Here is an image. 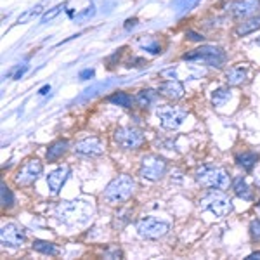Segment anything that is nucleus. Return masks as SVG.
<instances>
[{
	"mask_svg": "<svg viewBox=\"0 0 260 260\" xmlns=\"http://www.w3.org/2000/svg\"><path fill=\"white\" fill-rule=\"evenodd\" d=\"M136 191V180H134L130 175H118L111 180L110 184L104 189V200L110 205H120L125 203L130 196Z\"/></svg>",
	"mask_w": 260,
	"mask_h": 260,
	"instance_id": "f257e3e1",
	"label": "nucleus"
},
{
	"mask_svg": "<svg viewBox=\"0 0 260 260\" xmlns=\"http://www.w3.org/2000/svg\"><path fill=\"white\" fill-rule=\"evenodd\" d=\"M194 179L200 186L203 187H210V189H228L229 187V174L220 167L215 165H201L198 167L194 174Z\"/></svg>",
	"mask_w": 260,
	"mask_h": 260,
	"instance_id": "f03ea898",
	"label": "nucleus"
},
{
	"mask_svg": "<svg viewBox=\"0 0 260 260\" xmlns=\"http://www.w3.org/2000/svg\"><path fill=\"white\" fill-rule=\"evenodd\" d=\"M90 213H92V207H89L85 201H66V203H62L56 208V215L62 222L71 225L87 222Z\"/></svg>",
	"mask_w": 260,
	"mask_h": 260,
	"instance_id": "7ed1b4c3",
	"label": "nucleus"
},
{
	"mask_svg": "<svg viewBox=\"0 0 260 260\" xmlns=\"http://www.w3.org/2000/svg\"><path fill=\"white\" fill-rule=\"evenodd\" d=\"M200 208L212 212L215 217H225L233 210V203L222 189H212L200 200Z\"/></svg>",
	"mask_w": 260,
	"mask_h": 260,
	"instance_id": "20e7f679",
	"label": "nucleus"
},
{
	"mask_svg": "<svg viewBox=\"0 0 260 260\" xmlns=\"http://www.w3.org/2000/svg\"><path fill=\"white\" fill-rule=\"evenodd\" d=\"M182 59L201 61L208 66H213V68H222V64L225 62V54L220 47H215V45H203V47L192 50V52L184 54Z\"/></svg>",
	"mask_w": 260,
	"mask_h": 260,
	"instance_id": "39448f33",
	"label": "nucleus"
},
{
	"mask_svg": "<svg viewBox=\"0 0 260 260\" xmlns=\"http://www.w3.org/2000/svg\"><path fill=\"white\" fill-rule=\"evenodd\" d=\"M137 234L144 240H160L170 231V224L165 220H160L156 217H144L136 225Z\"/></svg>",
	"mask_w": 260,
	"mask_h": 260,
	"instance_id": "423d86ee",
	"label": "nucleus"
},
{
	"mask_svg": "<svg viewBox=\"0 0 260 260\" xmlns=\"http://www.w3.org/2000/svg\"><path fill=\"white\" fill-rule=\"evenodd\" d=\"M167 172V160L158 154H146L141 161L139 175L148 180H160Z\"/></svg>",
	"mask_w": 260,
	"mask_h": 260,
	"instance_id": "0eeeda50",
	"label": "nucleus"
},
{
	"mask_svg": "<svg viewBox=\"0 0 260 260\" xmlns=\"http://www.w3.org/2000/svg\"><path fill=\"white\" fill-rule=\"evenodd\" d=\"M156 116L160 120L161 127L167 130H177L186 121L187 111L179 106H158Z\"/></svg>",
	"mask_w": 260,
	"mask_h": 260,
	"instance_id": "6e6552de",
	"label": "nucleus"
},
{
	"mask_svg": "<svg viewBox=\"0 0 260 260\" xmlns=\"http://www.w3.org/2000/svg\"><path fill=\"white\" fill-rule=\"evenodd\" d=\"M115 142L123 149H139L144 144V134L136 127H120L115 130Z\"/></svg>",
	"mask_w": 260,
	"mask_h": 260,
	"instance_id": "1a4fd4ad",
	"label": "nucleus"
},
{
	"mask_svg": "<svg viewBox=\"0 0 260 260\" xmlns=\"http://www.w3.org/2000/svg\"><path fill=\"white\" fill-rule=\"evenodd\" d=\"M44 174V165H42L40 160L37 158H31L26 163L21 165V169L16 174V184L18 186H30L35 180L40 179V175Z\"/></svg>",
	"mask_w": 260,
	"mask_h": 260,
	"instance_id": "9d476101",
	"label": "nucleus"
},
{
	"mask_svg": "<svg viewBox=\"0 0 260 260\" xmlns=\"http://www.w3.org/2000/svg\"><path fill=\"white\" fill-rule=\"evenodd\" d=\"M26 240V233L18 224H6L0 231V241L4 246H11V248H18Z\"/></svg>",
	"mask_w": 260,
	"mask_h": 260,
	"instance_id": "9b49d317",
	"label": "nucleus"
},
{
	"mask_svg": "<svg viewBox=\"0 0 260 260\" xmlns=\"http://www.w3.org/2000/svg\"><path fill=\"white\" fill-rule=\"evenodd\" d=\"M73 151L77 154H82V156H99V154L104 153V144L98 137H87L83 141H78Z\"/></svg>",
	"mask_w": 260,
	"mask_h": 260,
	"instance_id": "f8f14e48",
	"label": "nucleus"
},
{
	"mask_svg": "<svg viewBox=\"0 0 260 260\" xmlns=\"http://www.w3.org/2000/svg\"><path fill=\"white\" fill-rule=\"evenodd\" d=\"M258 9H260V0H236V2H233L229 7L231 14L238 19L250 18V16H253Z\"/></svg>",
	"mask_w": 260,
	"mask_h": 260,
	"instance_id": "ddd939ff",
	"label": "nucleus"
},
{
	"mask_svg": "<svg viewBox=\"0 0 260 260\" xmlns=\"http://www.w3.org/2000/svg\"><path fill=\"white\" fill-rule=\"evenodd\" d=\"M70 167L68 165H62L57 167L56 170H52L47 175V186L52 194H59V191L62 189V186L66 184V180L70 177Z\"/></svg>",
	"mask_w": 260,
	"mask_h": 260,
	"instance_id": "4468645a",
	"label": "nucleus"
},
{
	"mask_svg": "<svg viewBox=\"0 0 260 260\" xmlns=\"http://www.w3.org/2000/svg\"><path fill=\"white\" fill-rule=\"evenodd\" d=\"M158 92H160L163 98H167V99L179 101V99L184 98V94H186V89H184V85L179 80H167V82L160 83V87H158Z\"/></svg>",
	"mask_w": 260,
	"mask_h": 260,
	"instance_id": "2eb2a0df",
	"label": "nucleus"
},
{
	"mask_svg": "<svg viewBox=\"0 0 260 260\" xmlns=\"http://www.w3.org/2000/svg\"><path fill=\"white\" fill-rule=\"evenodd\" d=\"M158 94H160V92H156V90H153V89H142V90L137 92V95L134 98V101H136V104L139 108H144V110H148V108H151L154 103H156Z\"/></svg>",
	"mask_w": 260,
	"mask_h": 260,
	"instance_id": "dca6fc26",
	"label": "nucleus"
},
{
	"mask_svg": "<svg viewBox=\"0 0 260 260\" xmlns=\"http://www.w3.org/2000/svg\"><path fill=\"white\" fill-rule=\"evenodd\" d=\"M260 30V16H250V18H245L243 23H240L236 26V35L240 37H245V35H250V33Z\"/></svg>",
	"mask_w": 260,
	"mask_h": 260,
	"instance_id": "f3484780",
	"label": "nucleus"
},
{
	"mask_svg": "<svg viewBox=\"0 0 260 260\" xmlns=\"http://www.w3.org/2000/svg\"><path fill=\"white\" fill-rule=\"evenodd\" d=\"M233 191H234V194H236L238 198H241L245 201L253 200V192H251L250 186L246 184L245 177H241V175H238V177L233 180Z\"/></svg>",
	"mask_w": 260,
	"mask_h": 260,
	"instance_id": "a211bd4d",
	"label": "nucleus"
},
{
	"mask_svg": "<svg viewBox=\"0 0 260 260\" xmlns=\"http://www.w3.org/2000/svg\"><path fill=\"white\" fill-rule=\"evenodd\" d=\"M68 151V141H62V139H59V141H54L52 144L49 146V149H47V161H57L59 158L62 156V154Z\"/></svg>",
	"mask_w": 260,
	"mask_h": 260,
	"instance_id": "6ab92c4d",
	"label": "nucleus"
},
{
	"mask_svg": "<svg viewBox=\"0 0 260 260\" xmlns=\"http://www.w3.org/2000/svg\"><path fill=\"white\" fill-rule=\"evenodd\" d=\"M225 80L229 85H241L243 82H246V70L243 66H234L229 68L225 73Z\"/></svg>",
	"mask_w": 260,
	"mask_h": 260,
	"instance_id": "aec40b11",
	"label": "nucleus"
},
{
	"mask_svg": "<svg viewBox=\"0 0 260 260\" xmlns=\"http://www.w3.org/2000/svg\"><path fill=\"white\" fill-rule=\"evenodd\" d=\"M236 161H238V165L243 167L246 172H251V170H253V167L257 165V161H258V154L253 153V151H245V153L238 154Z\"/></svg>",
	"mask_w": 260,
	"mask_h": 260,
	"instance_id": "412c9836",
	"label": "nucleus"
},
{
	"mask_svg": "<svg viewBox=\"0 0 260 260\" xmlns=\"http://www.w3.org/2000/svg\"><path fill=\"white\" fill-rule=\"evenodd\" d=\"M33 250L39 251V253L42 255H50V257H54V255L59 253V248H57L54 243L50 241H42V240H35L33 241Z\"/></svg>",
	"mask_w": 260,
	"mask_h": 260,
	"instance_id": "4be33fe9",
	"label": "nucleus"
},
{
	"mask_svg": "<svg viewBox=\"0 0 260 260\" xmlns=\"http://www.w3.org/2000/svg\"><path fill=\"white\" fill-rule=\"evenodd\" d=\"M111 104H116V106H121V108H132V103L136 101L132 99V95H128L127 92H115L108 98Z\"/></svg>",
	"mask_w": 260,
	"mask_h": 260,
	"instance_id": "5701e85b",
	"label": "nucleus"
},
{
	"mask_svg": "<svg viewBox=\"0 0 260 260\" xmlns=\"http://www.w3.org/2000/svg\"><path fill=\"white\" fill-rule=\"evenodd\" d=\"M229 99H231V89H228V87H220V89L212 92V104L215 108L224 106Z\"/></svg>",
	"mask_w": 260,
	"mask_h": 260,
	"instance_id": "b1692460",
	"label": "nucleus"
},
{
	"mask_svg": "<svg viewBox=\"0 0 260 260\" xmlns=\"http://www.w3.org/2000/svg\"><path fill=\"white\" fill-rule=\"evenodd\" d=\"M47 4H49V0H42V2H40V4H37V6L33 7L31 11H28L26 14L21 16V18H19V23H24V21H26V19H31L33 16H39L40 12L44 11V7L47 6Z\"/></svg>",
	"mask_w": 260,
	"mask_h": 260,
	"instance_id": "393cba45",
	"label": "nucleus"
},
{
	"mask_svg": "<svg viewBox=\"0 0 260 260\" xmlns=\"http://www.w3.org/2000/svg\"><path fill=\"white\" fill-rule=\"evenodd\" d=\"M0 194H2V207L4 208L14 205V194H12V191L6 186V182H2V191H0Z\"/></svg>",
	"mask_w": 260,
	"mask_h": 260,
	"instance_id": "a878e982",
	"label": "nucleus"
},
{
	"mask_svg": "<svg viewBox=\"0 0 260 260\" xmlns=\"http://www.w3.org/2000/svg\"><path fill=\"white\" fill-rule=\"evenodd\" d=\"M64 9H66V2H62V4H59V6L52 7L50 11L45 12V14L42 16V19H40V21H42V23H49V21H52L57 14H59V12H62Z\"/></svg>",
	"mask_w": 260,
	"mask_h": 260,
	"instance_id": "bb28decb",
	"label": "nucleus"
},
{
	"mask_svg": "<svg viewBox=\"0 0 260 260\" xmlns=\"http://www.w3.org/2000/svg\"><path fill=\"white\" fill-rule=\"evenodd\" d=\"M250 234L253 238V241H260V220L255 219L250 222Z\"/></svg>",
	"mask_w": 260,
	"mask_h": 260,
	"instance_id": "cd10ccee",
	"label": "nucleus"
},
{
	"mask_svg": "<svg viewBox=\"0 0 260 260\" xmlns=\"http://www.w3.org/2000/svg\"><path fill=\"white\" fill-rule=\"evenodd\" d=\"M142 49L148 50L151 54H160L161 52V47L156 44L154 40H149V42H142Z\"/></svg>",
	"mask_w": 260,
	"mask_h": 260,
	"instance_id": "c85d7f7f",
	"label": "nucleus"
},
{
	"mask_svg": "<svg viewBox=\"0 0 260 260\" xmlns=\"http://www.w3.org/2000/svg\"><path fill=\"white\" fill-rule=\"evenodd\" d=\"M94 75H95V71H94V70L87 68V70L80 71V75H78V78H80V80H90V78L94 77Z\"/></svg>",
	"mask_w": 260,
	"mask_h": 260,
	"instance_id": "c756f323",
	"label": "nucleus"
},
{
	"mask_svg": "<svg viewBox=\"0 0 260 260\" xmlns=\"http://www.w3.org/2000/svg\"><path fill=\"white\" fill-rule=\"evenodd\" d=\"M187 37H189L191 40H194V42H203V37L198 35V33H194V31H187Z\"/></svg>",
	"mask_w": 260,
	"mask_h": 260,
	"instance_id": "7c9ffc66",
	"label": "nucleus"
},
{
	"mask_svg": "<svg viewBox=\"0 0 260 260\" xmlns=\"http://www.w3.org/2000/svg\"><path fill=\"white\" fill-rule=\"evenodd\" d=\"M104 255H106V257H116V258H118V257H121V251L120 250H113V251H106Z\"/></svg>",
	"mask_w": 260,
	"mask_h": 260,
	"instance_id": "2f4dec72",
	"label": "nucleus"
},
{
	"mask_svg": "<svg viewBox=\"0 0 260 260\" xmlns=\"http://www.w3.org/2000/svg\"><path fill=\"white\" fill-rule=\"evenodd\" d=\"M136 24H137V19H136V18L127 19V23H125V28H127V30H128L130 26H136Z\"/></svg>",
	"mask_w": 260,
	"mask_h": 260,
	"instance_id": "473e14b6",
	"label": "nucleus"
},
{
	"mask_svg": "<svg viewBox=\"0 0 260 260\" xmlns=\"http://www.w3.org/2000/svg\"><path fill=\"white\" fill-rule=\"evenodd\" d=\"M26 70H28V66H23V68H21V70L18 71V73H16V77H14L16 80H19V78L23 77V75H24V71H26Z\"/></svg>",
	"mask_w": 260,
	"mask_h": 260,
	"instance_id": "72a5a7b5",
	"label": "nucleus"
},
{
	"mask_svg": "<svg viewBox=\"0 0 260 260\" xmlns=\"http://www.w3.org/2000/svg\"><path fill=\"white\" fill-rule=\"evenodd\" d=\"M49 92H50V85H44V87H42V89L39 90V94H40V95H45V94H49Z\"/></svg>",
	"mask_w": 260,
	"mask_h": 260,
	"instance_id": "f704fd0d",
	"label": "nucleus"
},
{
	"mask_svg": "<svg viewBox=\"0 0 260 260\" xmlns=\"http://www.w3.org/2000/svg\"><path fill=\"white\" fill-rule=\"evenodd\" d=\"M248 260H260V251H253V253H250Z\"/></svg>",
	"mask_w": 260,
	"mask_h": 260,
	"instance_id": "c9c22d12",
	"label": "nucleus"
},
{
	"mask_svg": "<svg viewBox=\"0 0 260 260\" xmlns=\"http://www.w3.org/2000/svg\"><path fill=\"white\" fill-rule=\"evenodd\" d=\"M255 184H257V186L260 187V172H257V174H255Z\"/></svg>",
	"mask_w": 260,
	"mask_h": 260,
	"instance_id": "e433bc0d",
	"label": "nucleus"
}]
</instances>
